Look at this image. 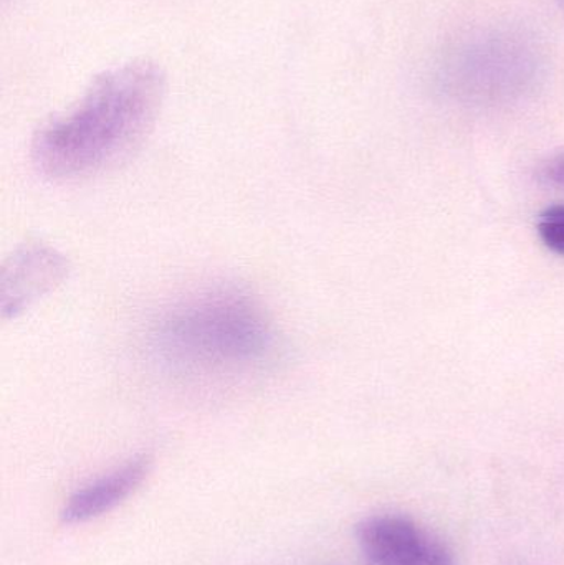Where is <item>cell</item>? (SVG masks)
<instances>
[{
	"label": "cell",
	"mask_w": 564,
	"mask_h": 565,
	"mask_svg": "<svg viewBox=\"0 0 564 565\" xmlns=\"http://www.w3.org/2000/svg\"><path fill=\"white\" fill-rule=\"evenodd\" d=\"M162 93L161 70L149 62L103 73L73 111L39 132L33 162L55 181H79L118 168L148 136Z\"/></svg>",
	"instance_id": "cell-1"
},
{
	"label": "cell",
	"mask_w": 564,
	"mask_h": 565,
	"mask_svg": "<svg viewBox=\"0 0 564 565\" xmlns=\"http://www.w3.org/2000/svg\"><path fill=\"white\" fill-rule=\"evenodd\" d=\"M159 361L192 381H227L264 365L274 331L262 306L244 289L215 286L162 312L152 331Z\"/></svg>",
	"instance_id": "cell-2"
},
{
	"label": "cell",
	"mask_w": 564,
	"mask_h": 565,
	"mask_svg": "<svg viewBox=\"0 0 564 565\" xmlns=\"http://www.w3.org/2000/svg\"><path fill=\"white\" fill-rule=\"evenodd\" d=\"M357 540L370 565H454L449 550L406 516L366 518L358 524Z\"/></svg>",
	"instance_id": "cell-3"
},
{
	"label": "cell",
	"mask_w": 564,
	"mask_h": 565,
	"mask_svg": "<svg viewBox=\"0 0 564 565\" xmlns=\"http://www.w3.org/2000/svg\"><path fill=\"white\" fill-rule=\"evenodd\" d=\"M66 274L65 258L46 247L23 248L10 260L2 277L3 312L17 311L55 288Z\"/></svg>",
	"instance_id": "cell-4"
},
{
	"label": "cell",
	"mask_w": 564,
	"mask_h": 565,
	"mask_svg": "<svg viewBox=\"0 0 564 565\" xmlns=\"http://www.w3.org/2000/svg\"><path fill=\"white\" fill-rule=\"evenodd\" d=\"M149 465V458L142 455L93 483L79 488L63 507V523H88L115 510L129 494L138 490L139 484L148 477Z\"/></svg>",
	"instance_id": "cell-5"
},
{
	"label": "cell",
	"mask_w": 564,
	"mask_h": 565,
	"mask_svg": "<svg viewBox=\"0 0 564 565\" xmlns=\"http://www.w3.org/2000/svg\"><path fill=\"white\" fill-rule=\"evenodd\" d=\"M539 234L550 250L564 257V205H555L543 212Z\"/></svg>",
	"instance_id": "cell-6"
},
{
	"label": "cell",
	"mask_w": 564,
	"mask_h": 565,
	"mask_svg": "<svg viewBox=\"0 0 564 565\" xmlns=\"http://www.w3.org/2000/svg\"><path fill=\"white\" fill-rule=\"evenodd\" d=\"M543 174L549 181L555 182V184L564 188V152L553 156L543 169Z\"/></svg>",
	"instance_id": "cell-7"
},
{
	"label": "cell",
	"mask_w": 564,
	"mask_h": 565,
	"mask_svg": "<svg viewBox=\"0 0 564 565\" xmlns=\"http://www.w3.org/2000/svg\"><path fill=\"white\" fill-rule=\"evenodd\" d=\"M558 2H560V7H562L563 15H564V0H558Z\"/></svg>",
	"instance_id": "cell-8"
}]
</instances>
